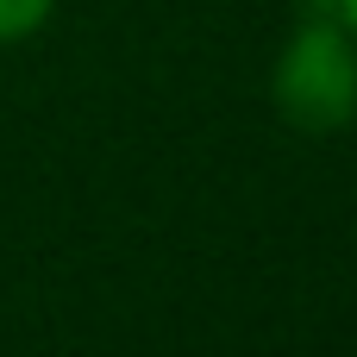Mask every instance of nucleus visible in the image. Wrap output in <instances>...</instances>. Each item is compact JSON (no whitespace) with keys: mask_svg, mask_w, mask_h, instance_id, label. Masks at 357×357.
I'll list each match as a JSON object with an SVG mask.
<instances>
[{"mask_svg":"<svg viewBox=\"0 0 357 357\" xmlns=\"http://www.w3.org/2000/svg\"><path fill=\"white\" fill-rule=\"evenodd\" d=\"M270 100L282 126L333 138L357 119V38L339 0H301L295 25L270 63Z\"/></svg>","mask_w":357,"mask_h":357,"instance_id":"1","label":"nucleus"},{"mask_svg":"<svg viewBox=\"0 0 357 357\" xmlns=\"http://www.w3.org/2000/svg\"><path fill=\"white\" fill-rule=\"evenodd\" d=\"M50 13H56V0H0V44L31 38V31H38Z\"/></svg>","mask_w":357,"mask_h":357,"instance_id":"2","label":"nucleus"},{"mask_svg":"<svg viewBox=\"0 0 357 357\" xmlns=\"http://www.w3.org/2000/svg\"><path fill=\"white\" fill-rule=\"evenodd\" d=\"M345 6V25H351V38H357V0H339Z\"/></svg>","mask_w":357,"mask_h":357,"instance_id":"3","label":"nucleus"}]
</instances>
